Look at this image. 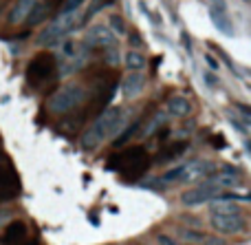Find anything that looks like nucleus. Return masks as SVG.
<instances>
[{"instance_id": "1", "label": "nucleus", "mask_w": 251, "mask_h": 245, "mask_svg": "<svg viewBox=\"0 0 251 245\" xmlns=\"http://www.w3.org/2000/svg\"><path fill=\"white\" fill-rule=\"evenodd\" d=\"M124 122H126L124 109H119V106H115V109H104L95 117V122L86 128V133L82 135V146L86 150L97 148V146L104 144L108 137L117 135V133L122 131Z\"/></svg>"}, {"instance_id": "2", "label": "nucleus", "mask_w": 251, "mask_h": 245, "mask_svg": "<svg viewBox=\"0 0 251 245\" xmlns=\"http://www.w3.org/2000/svg\"><path fill=\"white\" fill-rule=\"evenodd\" d=\"M216 172V163L207 162V159H194V162H185L181 166H174L163 172V181L170 184H194V181H203Z\"/></svg>"}, {"instance_id": "3", "label": "nucleus", "mask_w": 251, "mask_h": 245, "mask_svg": "<svg viewBox=\"0 0 251 245\" xmlns=\"http://www.w3.org/2000/svg\"><path fill=\"white\" fill-rule=\"evenodd\" d=\"M108 168L113 170H124L130 179H137L139 175L150 168V157H148L146 148L141 146H132L128 150H119L108 159Z\"/></svg>"}, {"instance_id": "4", "label": "nucleus", "mask_w": 251, "mask_h": 245, "mask_svg": "<svg viewBox=\"0 0 251 245\" xmlns=\"http://www.w3.org/2000/svg\"><path fill=\"white\" fill-rule=\"evenodd\" d=\"M79 20H82V18H79V9H73V11H62L60 16L55 18L53 25H49L47 29L40 31L38 42L44 44V47H53V44H57L62 38H66V35H69L71 31L79 25Z\"/></svg>"}, {"instance_id": "5", "label": "nucleus", "mask_w": 251, "mask_h": 245, "mask_svg": "<svg viewBox=\"0 0 251 245\" xmlns=\"http://www.w3.org/2000/svg\"><path fill=\"white\" fill-rule=\"evenodd\" d=\"M57 44H60V51H57L60 53V73L71 75L82 69L84 62H86V55H88L84 44L75 42V40H71V38H62Z\"/></svg>"}, {"instance_id": "6", "label": "nucleus", "mask_w": 251, "mask_h": 245, "mask_svg": "<svg viewBox=\"0 0 251 245\" xmlns=\"http://www.w3.org/2000/svg\"><path fill=\"white\" fill-rule=\"evenodd\" d=\"M84 100H86L84 86L77 82H71V84H64L60 91H55L51 95V100H49V110H51V113H69L71 109L79 106Z\"/></svg>"}, {"instance_id": "7", "label": "nucleus", "mask_w": 251, "mask_h": 245, "mask_svg": "<svg viewBox=\"0 0 251 245\" xmlns=\"http://www.w3.org/2000/svg\"><path fill=\"white\" fill-rule=\"evenodd\" d=\"M55 69H57L55 55L42 51V53L31 57L29 66H26V80H29V84H33V86H40V84H44L47 80L53 78Z\"/></svg>"}, {"instance_id": "8", "label": "nucleus", "mask_w": 251, "mask_h": 245, "mask_svg": "<svg viewBox=\"0 0 251 245\" xmlns=\"http://www.w3.org/2000/svg\"><path fill=\"white\" fill-rule=\"evenodd\" d=\"M212 228L221 234H240L247 228L243 212H212Z\"/></svg>"}, {"instance_id": "9", "label": "nucleus", "mask_w": 251, "mask_h": 245, "mask_svg": "<svg viewBox=\"0 0 251 245\" xmlns=\"http://www.w3.org/2000/svg\"><path fill=\"white\" fill-rule=\"evenodd\" d=\"M117 47V38H115V33L108 29V25H93L91 29L86 31V38H84V49L86 51H95V49H101V51H106V49H113Z\"/></svg>"}, {"instance_id": "10", "label": "nucleus", "mask_w": 251, "mask_h": 245, "mask_svg": "<svg viewBox=\"0 0 251 245\" xmlns=\"http://www.w3.org/2000/svg\"><path fill=\"white\" fill-rule=\"evenodd\" d=\"M216 194H218L216 186H212L209 181H205V184H199L196 188L185 190V192L181 194V203L183 206H201V203L212 201Z\"/></svg>"}, {"instance_id": "11", "label": "nucleus", "mask_w": 251, "mask_h": 245, "mask_svg": "<svg viewBox=\"0 0 251 245\" xmlns=\"http://www.w3.org/2000/svg\"><path fill=\"white\" fill-rule=\"evenodd\" d=\"M143 86H146V75H141L139 71H132V73H128L122 80V93L126 97H130V100L141 95Z\"/></svg>"}, {"instance_id": "12", "label": "nucleus", "mask_w": 251, "mask_h": 245, "mask_svg": "<svg viewBox=\"0 0 251 245\" xmlns=\"http://www.w3.org/2000/svg\"><path fill=\"white\" fill-rule=\"evenodd\" d=\"M25 241H26V225L22 221H11L4 228L2 245H22Z\"/></svg>"}, {"instance_id": "13", "label": "nucleus", "mask_w": 251, "mask_h": 245, "mask_svg": "<svg viewBox=\"0 0 251 245\" xmlns=\"http://www.w3.org/2000/svg\"><path fill=\"white\" fill-rule=\"evenodd\" d=\"M192 113V102L185 95H172L165 106V115L170 117H187Z\"/></svg>"}, {"instance_id": "14", "label": "nucleus", "mask_w": 251, "mask_h": 245, "mask_svg": "<svg viewBox=\"0 0 251 245\" xmlns=\"http://www.w3.org/2000/svg\"><path fill=\"white\" fill-rule=\"evenodd\" d=\"M18 194V179L7 170H0V201Z\"/></svg>"}, {"instance_id": "15", "label": "nucleus", "mask_w": 251, "mask_h": 245, "mask_svg": "<svg viewBox=\"0 0 251 245\" xmlns=\"http://www.w3.org/2000/svg\"><path fill=\"white\" fill-rule=\"evenodd\" d=\"M38 2V0H18L16 4H13L11 13H9V20L13 22V25H20L22 20H26V16H29L31 7Z\"/></svg>"}, {"instance_id": "16", "label": "nucleus", "mask_w": 251, "mask_h": 245, "mask_svg": "<svg viewBox=\"0 0 251 245\" xmlns=\"http://www.w3.org/2000/svg\"><path fill=\"white\" fill-rule=\"evenodd\" d=\"M212 20L225 35H234V27H231V20L227 16V9H212Z\"/></svg>"}, {"instance_id": "17", "label": "nucleus", "mask_w": 251, "mask_h": 245, "mask_svg": "<svg viewBox=\"0 0 251 245\" xmlns=\"http://www.w3.org/2000/svg\"><path fill=\"white\" fill-rule=\"evenodd\" d=\"M49 11H51V9L47 7V2H35L33 7H31L29 16H26V22H29V25H40V22L47 20Z\"/></svg>"}, {"instance_id": "18", "label": "nucleus", "mask_w": 251, "mask_h": 245, "mask_svg": "<svg viewBox=\"0 0 251 245\" xmlns=\"http://www.w3.org/2000/svg\"><path fill=\"white\" fill-rule=\"evenodd\" d=\"M124 62L128 66V71H141L146 69V55H141L139 51H128L124 55Z\"/></svg>"}, {"instance_id": "19", "label": "nucleus", "mask_w": 251, "mask_h": 245, "mask_svg": "<svg viewBox=\"0 0 251 245\" xmlns=\"http://www.w3.org/2000/svg\"><path fill=\"white\" fill-rule=\"evenodd\" d=\"M185 148H187V144H185V141H178V144L168 146V148H163V150H161V155H159V162H170V159H174V157H181V155L185 153Z\"/></svg>"}, {"instance_id": "20", "label": "nucleus", "mask_w": 251, "mask_h": 245, "mask_svg": "<svg viewBox=\"0 0 251 245\" xmlns=\"http://www.w3.org/2000/svg\"><path fill=\"white\" fill-rule=\"evenodd\" d=\"M165 117H168V115H163V113H156L154 117H152L150 122L146 124V131H143V135H146V137H152L156 131H159V128H163Z\"/></svg>"}, {"instance_id": "21", "label": "nucleus", "mask_w": 251, "mask_h": 245, "mask_svg": "<svg viewBox=\"0 0 251 245\" xmlns=\"http://www.w3.org/2000/svg\"><path fill=\"white\" fill-rule=\"evenodd\" d=\"M139 126H141V119H137V122L132 124L130 128H124V133L115 139V146H124V144H128V139H132V135L139 131Z\"/></svg>"}, {"instance_id": "22", "label": "nucleus", "mask_w": 251, "mask_h": 245, "mask_svg": "<svg viewBox=\"0 0 251 245\" xmlns=\"http://www.w3.org/2000/svg\"><path fill=\"white\" fill-rule=\"evenodd\" d=\"M108 29L113 31V33H126V27H124V18L117 16V13H113V16L108 18Z\"/></svg>"}, {"instance_id": "23", "label": "nucleus", "mask_w": 251, "mask_h": 245, "mask_svg": "<svg viewBox=\"0 0 251 245\" xmlns=\"http://www.w3.org/2000/svg\"><path fill=\"white\" fill-rule=\"evenodd\" d=\"M181 237L190 243H203L205 234L203 232H196V230H181Z\"/></svg>"}, {"instance_id": "24", "label": "nucleus", "mask_w": 251, "mask_h": 245, "mask_svg": "<svg viewBox=\"0 0 251 245\" xmlns=\"http://www.w3.org/2000/svg\"><path fill=\"white\" fill-rule=\"evenodd\" d=\"M86 0H64L62 2V11H73V9H79Z\"/></svg>"}, {"instance_id": "25", "label": "nucleus", "mask_w": 251, "mask_h": 245, "mask_svg": "<svg viewBox=\"0 0 251 245\" xmlns=\"http://www.w3.org/2000/svg\"><path fill=\"white\" fill-rule=\"evenodd\" d=\"M128 44L130 47H134V49H139V47H143V40H141V35L139 33H128Z\"/></svg>"}, {"instance_id": "26", "label": "nucleus", "mask_w": 251, "mask_h": 245, "mask_svg": "<svg viewBox=\"0 0 251 245\" xmlns=\"http://www.w3.org/2000/svg\"><path fill=\"white\" fill-rule=\"evenodd\" d=\"M156 241H159V245H178L172 237H168V234H159V237H156Z\"/></svg>"}, {"instance_id": "27", "label": "nucleus", "mask_w": 251, "mask_h": 245, "mask_svg": "<svg viewBox=\"0 0 251 245\" xmlns=\"http://www.w3.org/2000/svg\"><path fill=\"white\" fill-rule=\"evenodd\" d=\"M203 245H227V243L223 241V239H216V237H205Z\"/></svg>"}, {"instance_id": "28", "label": "nucleus", "mask_w": 251, "mask_h": 245, "mask_svg": "<svg viewBox=\"0 0 251 245\" xmlns=\"http://www.w3.org/2000/svg\"><path fill=\"white\" fill-rule=\"evenodd\" d=\"M209 2H212V9H227L225 0H209Z\"/></svg>"}, {"instance_id": "29", "label": "nucleus", "mask_w": 251, "mask_h": 245, "mask_svg": "<svg viewBox=\"0 0 251 245\" xmlns=\"http://www.w3.org/2000/svg\"><path fill=\"white\" fill-rule=\"evenodd\" d=\"M64 2V0H47V7L53 9V7H60V4Z\"/></svg>"}, {"instance_id": "30", "label": "nucleus", "mask_w": 251, "mask_h": 245, "mask_svg": "<svg viewBox=\"0 0 251 245\" xmlns=\"http://www.w3.org/2000/svg\"><path fill=\"white\" fill-rule=\"evenodd\" d=\"M207 62H209V66H212V69H218V62L214 60L212 55H207Z\"/></svg>"}, {"instance_id": "31", "label": "nucleus", "mask_w": 251, "mask_h": 245, "mask_svg": "<svg viewBox=\"0 0 251 245\" xmlns=\"http://www.w3.org/2000/svg\"><path fill=\"white\" fill-rule=\"evenodd\" d=\"M22 245H40V243H38V241H31V243H26V241H25Z\"/></svg>"}, {"instance_id": "32", "label": "nucleus", "mask_w": 251, "mask_h": 245, "mask_svg": "<svg viewBox=\"0 0 251 245\" xmlns=\"http://www.w3.org/2000/svg\"><path fill=\"white\" fill-rule=\"evenodd\" d=\"M245 2H249V0H245Z\"/></svg>"}]
</instances>
